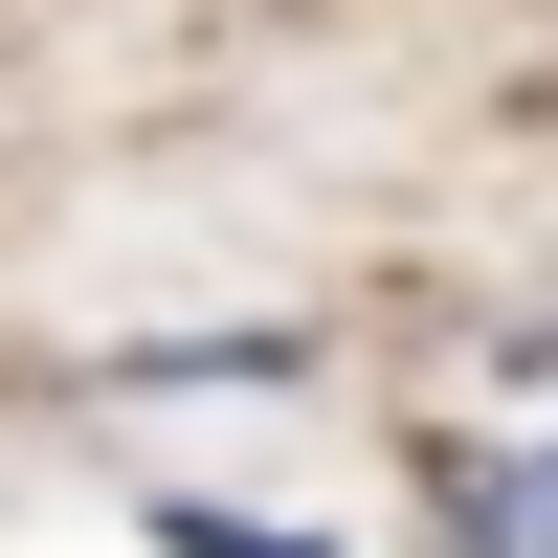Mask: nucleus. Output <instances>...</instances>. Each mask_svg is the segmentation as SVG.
Segmentation results:
<instances>
[{
	"instance_id": "obj_1",
	"label": "nucleus",
	"mask_w": 558,
	"mask_h": 558,
	"mask_svg": "<svg viewBox=\"0 0 558 558\" xmlns=\"http://www.w3.org/2000/svg\"><path fill=\"white\" fill-rule=\"evenodd\" d=\"M536 536H558V492H536Z\"/></svg>"
}]
</instances>
